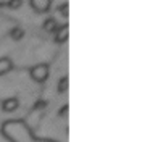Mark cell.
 <instances>
[{"label": "cell", "instance_id": "8992f818", "mask_svg": "<svg viewBox=\"0 0 150 142\" xmlns=\"http://www.w3.org/2000/svg\"><path fill=\"white\" fill-rule=\"evenodd\" d=\"M44 29H45V31H57V21L53 18H49L47 19L45 23H44Z\"/></svg>", "mask_w": 150, "mask_h": 142}, {"label": "cell", "instance_id": "7a4b0ae2", "mask_svg": "<svg viewBox=\"0 0 150 142\" xmlns=\"http://www.w3.org/2000/svg\"><path fill=\"white\" fill-rule=\"evenodd\" d=\"M31 5H33V8L36 10V11H39V13L47 11V10L50 8V2H49V0H33Z\"/></svg>", "mask_w": 150, "mask_h": 142}, {"label": "cell", "instance_id": "9c48e42d", "mask_svg": "<svg viewBox=\"0 0 150 142\" xmlns=\"http://www.w3.org/2000/svg\"><path fill=\"white\" fill-rule=\"evenodd\" d=\"M7 5L10 6V8H20V6H21V2H20V0H11V2L7 3Z\"/></svg>", "mask_w": 150, "mask_h": 142}, {"label": "cell", "instance_id": "5b68a950", "mask_svg": "<svg viewBox=\"0 0 150 142\" xmlns=\"http://www.w3.org/2000/svg\"><path fill=\"white\" fill-rule=\"evenodd\" d=\"M68 34H69L68 26H63V28L58 31V34H57V42H65L66 39H68Z\"/></svg>", "mask_w": 150, "mask_h": 142}, {"label": "cell", "instance_id": "277c9868", "mask_svg": "<svg viewBox=\"0 0 150 142\" xmlns=\"http://www.w3.org/2000/svg\"><path fill=\"white\" fill-rule=\"evenodd\" d=\"M11 60L10 58H0V76L5 73H8V71L11 70Z\"/></svg>", "mask_w": 150, "mask_h": 142}, {"label": "cell", "instance_id": "52a82bcc", "mask_svg": "<svg viewBox=\"0 0 150 142\" xmlns=\"http://www.w3.org/2000/svg\"><path fill=\"white\" fill-rule=\"evenodd\" d=\"M23 36H24V31L21 28H13L11 29V39H13V40H21Z\"/></svg>", "mask_w": 150, "mask_h": 142}, {"label": "cell", "instance_id": "6da1fadb", "mask_svg": "<svg viewBox=\"0 0 150 142\" xmlns=\"http://www.w3.org/2000/svg\"><path fill=\"white\" fill-rule=\"evenodd\" d=\"M31 76H33L34 81L42 82V81H45L47 76H49V66H47V65H37V66H34L33 70H31Z\"/></svg>", "mask_w": 150, "mask_h": 142}, {"label": "cell", "instance_id": "3957f363", "mask_svg": "<svg viewBox=\"0 0 150 142\" xmlns=\"http://www.w3.org/2000/svg\"><path fill=\"white\" fill-rule=\"evenodd\" d=\"M20 107V102H18V99H7L4 103H2V108H4V111H15V110Z\"/></svg>", "mask_w": 150, "mask_h": 142}, {"label": "cell", "instance_id": "ba28073f", "mask_svg": "<svg viewBox=\"0 0 150 142\" xmlns=\"http://www.w3.org/2000/svg\"><path fill=\"white\" fill-rule=\"evenodd\" d=\"M66 89H68V77H63L62 82L58 84V90L60 92H65Z\"/></svg>", "mask_w": 150, "mask_h": 142}]
</instances>
